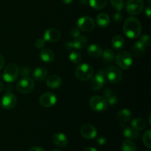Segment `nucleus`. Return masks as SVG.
Listing matches in <instances>:
<instances>
[{
    "instance_id": "obj_1",
    "label": "nucleus",
    "mask_w": 151,
    "mask_h": 151,
    "mask_svg": "<svg viewBox=\"0 0 151 151\" xmlns=\"http://www.w3.org/2000/svg\"><path fill=\"white\" fill-rule=\"evenodd\" d=\"M123 31L128 38H137L142 32L141 23L137 18H128L124 22Z\"/></svg>"
},
{
    "instance_id": "obj_2",
    "label": "nucleus",
    "mask_w": 151,
    "mask_h": 151,
    "mask_svg": "<svg viewBox=\"0 0 151 151\" xmlns=\"http://www.w3.org/2000/svg\"><path fill=\"white\" fill-rule=\"evenodd\" d=\"M94 74L93 67L88 63L79 65L75 69V76L80 81H87L91 78Z\"/></svg>"
},
{
    "instance_id": "obj_3",
    "label": "nucleus",
    "mask_w": 151,
    "mask_h": 151,
    "mask_svg": "<svg viewBox=\"0 0 151 151\" xmlns=\"http://www.w3.org/2000/svg\"><path fill=\"white\" fill-rule=\"evenodd\" d=\"M91 81L90 83V86L91 89L94 91H98L103 87L106 84V71L104 69H100L97 72L95 75L91 77Z\"/></svg>"
},
{
    "instance_id": "obj_4",
    "label": "nucleus",
    "mask_w": 151,
    "mask_h": 151,
    "mask_svg": "<svg viewBox=\"0 0 151 151\" xmlns=\"http://www.w3.org/2000/svg\"><path fill=\"white\" fill-rule=\"evenodd\" d=\"M89 106L93 111L97 112H103L107 109L109 103L105 97L95 95L90 98Z\"/></svg>"
},
{
    "instance_id": "obj_5",
    "label": "nucleus",
    "mask_w": 151,
    "mask_h": 151,
    "mask_svg": "<svg viewBox=\"0 0 151 151\" xmlns=\"http://www.w3.org/2000/svg\"><path fill=\"white\" fill-rule=\"evenodd\" d=\"M19 69L16 63H10L6 66L3 72L2 78L7 83H13L18 78Z\"/></svg>"
},
{
    "instance_id": "obj_6",
    "label": "nucleus",
    "mask_w": 151,
    "mask_h": 151,
    "mask_svg": "<svg viewBox=\"0 0 151 151\" xmlns=\"http://www.w3.org/2000/svg\"><path fill=\"white\" fill-rule=\"evenodd\" d=\"M34 87H35V83L33 80L27 76L24 77L18 82L16 85V89L19 93L28 94L34 89Z\"/></svg>"
},
{
    "instance_id": "obj_7",
    "label": "nucleus",
    "mask_w": 151,
    "mask_h": 151,
    "mask_svg": "<svg viewBox=\"0 0 151 151\" xmlns=\"http://www.w3.org/2000/svg\"><path fill=\"white\" fill-rule=\"evenodd\" d=\"M117 65L122 69H128L132 65L133 58L129 52L126 51L119 52L116 57Z\"/></svg>"
},
{
    "instance_id": "obj_8",
    "label": "nucleus",
    "mask_w": 151,
    "mask_h": 151,
    "mask_svg": "<svg viewBox=\"0 0 151 151\" xmlns=\"http://www.w3.org/2000/svg\"><path fill=\"white\" fill-rule=\"evenodd\" d=\"M144 8L143 0H128L126 2V10L129 14L136 16L141 13Z\"/></svg>"
},
{
    "instance_id": "obj_9",
    "label": "nucleus",
    "mask_w": 151,
    "mask_h": 151,
    "mask_svg": "<svg viewBox=\"0 0 151 151\" xmlns=\"http://www.w3.org/2000/svg\"><path fill=\"white\" fill-rule=\"evenodd\" d=\"M78 28L83 32H91L95 28V22L89 16H83L78 19Z\"/></svg>"
},
{
    "instance_id": "obj_10",
    "label": "nucleus",
    "mask_w": 151,
    "mask_h": 151,
    "mask_svg": "<svg viewBox=\"0 0 151 151\" xmlns=\"http://www.w3.org/2000/svg\"><path fill=\"white\" fill-rule=\"evenodd\" d=\"M17 99L12 92H7L4 94L1 100V107L6 110L13 109L16 106Z\"/></svg>"
},
{
    "instance_id": "obj_11",
    "label": "nucleus",
    "mask_w": 151,
    "mask_h": 151,
    "mask_svg": "<svg viewBox=\"0 0 151 151\" xmlns=\"http://www.w3.org/2000/svg\"><path fill=\"white\" fill-rule=\"evenodd\" d=\"M106 78L111 83H117L122 80V73L114 66H109L106 70Z\"/></svg>"
},
{
    "instance_id": "obj_12",
    "label": "nucleus",
    "mask_w": 151,
    "mask_h": 151,
    "mask_svg": "<svg viewBox=\"0 0 151 151\" xmlns=\"http://www.w3.org/2000/svg\"><path fill=\"white\" fill-rule=\"evenodd\" d=\"M56 102H57V97L51 92L44 93L39 98L40 104L46 108H50L55 106Z\"/></svg>"
},
{
    "instance_id": "obj_13",
    "label": "nucleus",
    "mask_w": 151,
    "mask_h": 151,
    "mask_svg": "<svg viewBox=\"0 0 151 151\" xmlns=\"http://www.w3.org/2000/svg\"><path fill=\"white\" fill-rule=\"evenodd\" d=\"M81 133L83 137L87 139H92L95 138L97 135V129L91 124H85L83 125Z\"/></svg>"
},
{
    "instance_id": "obj_14",
    "label": "nucleus",
    "mask_w": 151,
    "mask_h": 151,
    "mask_svg": "<svg viewBox=\"0 0 151 151\" xmlns=\"http://www.w3.org/2000/svg\"><path fill=\"white\" fill-rule=\"evenodd\" d=\"M87 43H88V41L85 36H78L75 38V39L72 42L66 43V47L67 49L82 50L86 47Z\"/></svg>"
},
{
    "instance_id": "obj_15",
    "label": "nucleus",
    "mask_w": 151,
    "mask_h": 151,
    "mask_svg": "<svg viewBox=\"0 0 151 151\" xmlns=\"http://www.w3.org/2000/svg\"><path fill=\"white\" fill-rule=\"evenodd\" d=\"M60 38V32L58 29L55 28H50L44 32V39L50 43H55L59 41Z\"/></svg>"
},
{
    "instance_id": "obj_16",
    "label": "nucleus",
    "mask_w": 151,
    "mask_h": 151,
    "mask_svg": "<svg viewBox=\"0 0 151 151\" xmlns=\"http://www.w3.org/2000/svg\"><path fill=\"white\" fill-rule=\"evenodd\" d=\"M52 142L58 147H63L67 145L69 140H68L67 137L64 134L58 133V134H55L53 135Z\"/></svg>"
},
{
    "instance_id": "obj_17",
    "label": "nucleus",
    "mask_w": 151,
    "mask_h": 151,
    "mask_svg": "<svg viewBox=\"0 0 151 151\" xmlns=\"http://www.w3.org/2000/svg\"><path fill=\"white\" fill-rule=\"evenodd\" d=\"M131 116H132V114L131 111L129 109H124L118 112L116 114V119L119 123L125 124L131 119Z\"/></svg>"
},
{
    "instance_id": "obj_18",
    "label": "nucleus",
    "mask_w": 151,
    "mask_h": 151,
    "mask_svg": "<svg viewBox=\"0 0 151 151\" xmlns=\"http://www.w3.org/2000/svg\"><path fill=\"white\" fill-rule=\"evenodd\" d=\"M61 79L59 76L56 75H52L49 77L47 80V86L52 89H56L59 88L61 85Z\"/></svg>"
},
{
    "instance_id": "obj_19",
    "label": "nucleus",
    "mask_w": 151,
    "mask_h": 151,
    "mask_svg": "<svg viewBox=\"0 0 151 151\" xmlns=\"http://www.w3.org/2000/svg\"><path fill=\"white\" fill-rule=\"evenodd\" d=\"M123 135L125 138L130 140H136L139 137V131L133 127H125L123 130Z\"/></svg>"
},
{
    "instance_id": "obj_20",
    "label": "nucleus",
    "mask_w": 151,
    "mask_h": 151,
    "mask_svg": "<svg viewBox=\"0 0 151 151\" xmlns=\"http://www.w3.org/2000/svg\"><path fill=\"white\" fill-rule=\"evenodd\" d=\"M103 95H104L105 99L107 100L108 103L111 105V106H114L118 102V97L115 95L114 91L110 88H106L103 91Z\"/></svg>"
},
{
    "instance_id": "obj_21",
    "label": "nucleus",
    "mask_w": 151,
    "mask_h": 151,
    "mask_svg": "<svg viewBox=\"0 0 151 151\" xmlns=\"http://www.w3.org/2000/svg\"><path fill=\"white\" fill-rule=\"evenodd\" d=\"M40 57H41V60L45 62V63H50L54 60L55 54L50 49H45V50H43L40 52Z\"/></svg>"
},
{
    "instance_id": "obj_22",
    "label": "nucleus",
    "mask_w": 151,
    "mask_h": 151,
    "mask_svg": "<svg viewBox=\"0 0 151 151\" xmlns=\"http://www.w3.org/2000/svg\"><path fill=\"white\" fill-rule=\"evenodd\" d=\"M87 52L91 57L99 58L101 56L103 50L101 47L97 44H91L87 48Z\"/></svg>"
},
{
    "instance_id": "obj_23",
    "label": "nucleus",
    "mask_w": 151,
    "mask_h": 151,
    "mask_svg": "<svg viewBox=\"0 0 151 151\" xmlns=\"http://www.w3.org/2000/svg\"><path fill=\"white\" fill-rule=\"evenodd\" d=\"M96 22H97V25L99 27H100L102 28H104L106 27H107L109 24V23H110V18H109V15L106 14V13H100L97 16Z\"/></svg>"
},
{
    "instance_id": "obj_24",
    "label": "nucleus",
    "mask_w": 151,
    "mask_h": 151,
    "mask_svg": "<svg viewBox=\"0 0 151 151\" xmlns=\"http://www.w3.org/2000/svg\"><path fill=\"white\" fill-rule=\"evenodd\" d=\"M48 75L47 69L44 67H37L33 71V77L37 81H42L47 78Z\"/></svg>"
},
{
    "instance_id": "obj_25",
    "label": "nucleus",
    "mask_w": 151,
    "mask_h": 151,
    "mask_svg": "<svg viewBox=\"0 0 151 151\" xmlns=\"http://www.w3.org/2000/svg\"><path fill=\"white\" fill-rule=\"evenodd\" d=\"M146 47L142 44L140 41H137L132 47V52L134 55L137 57H140L145 53Z\"/></svg>"
},
{
    "instance_id": "obj_26",
    "label": "nucleus",
    "mask_w": 151,
    "mask_h": 151,
    "mask_svg": "<svg viewBox=\"0 0 151 151\" xmlns=\"http://www.w3.org/2000/svg\"><path fill=\"white\" fill-rule=\"evenodd\" d=\"M125 39L122 36L119 35H114L111 40V45L116 50H120L124 47Z\"/></svg>"
},
{
    "instance_id": "obj_27",
    "label": "nucleus",
    "mask_w": 151,
    "mask_h": 151,
    "mask_svg": "<svg viewBox=\"0 0 151 151\" xmlns=\"http://www.w3.org/2000/svg\"><path fill=\"white\" fill-rule=\"evenodd\" d=\"M146 126H147V125H146L145 121L142 118H136L131 121V127L135 128L138 131L144 130L146 128Z\"/></svg>"
},
{
    "instance_id": "obj_28",
    "label": "nucleus",
    "mask_w": 151,
    "mask_h": 151,
    "mask_svg": "<svg viewBox=\"0 0 151 151\" xmlns=\"http://www.w3.org/2000/svg\"><path fill=\"white\" fill-rule=\"evenodd\" d=\"M101 56L103 58V60L106 63H111L114 59L115 54L113 50H111V49H107V50L103 51Z\"/></svg>"
},
{
    "instance_id": "obj_29",
    "label": "nucleus",
    "mask_w": 151,
    "mask_h": 151,
    "mask_svg": "<svg viewBox=\"0 0 151 151\" xmlns=\"http://www.w3.org/2000/svg\"><path fill=\"white\" fill-rule=\"evenodd\" d=\"M122 151H137V148L135 143L130 139L124 140L121 145Z\"/></svg>"
},
{
    "instance_id": "obj_30",
    "label": "nucleus",
    "mask_w": 151,
    "mask_h": 151,
    "mask_svg": "<svg viewBox=\"0 0 151 151\" xmlns=\"http://www.w3.org/2000/svg\"><path fill=\"white\" fill-rule=\"evenodd\" d=\"M90 6L95 10H101L107 4V0H88Z\"/></svg>"
},
{
    "instance_id": "obj_31",
    "label": "nucleus",
    "mask_w": 151,
    "mask_h": 151,
    "mask_svg": "<svg viewBox=\"0 0 151 151\" xmlns=\"http://www.w3.org/2000/svg\"><path fill=\"white\" fill-rule=\"evenodd\" d=\"M142 141L147 148L151 147V131L150 129L145 131L142 137Z\"/></svg>"
},
{
    "instance_id": "obj_32",
    "label": "nucleus",
    "mask_w": 151,
    "mask_h": 151,
    "mask_svg": "<svg viewBox=\"0 0 151 151\" xmlns=\"http://www.w3.org/2000/svg\"><path fill=\"white\" fill-rule=\"evenodd\" d=\"M69 59L73 63L76 64L81 60V55L78 51H72L69 54Z\"/></svg>"
},
{
    "instance_id": "obj_33",
    "label": "nucleus",
    "mask_w": 151,
    "mask_h": 151,
    "mask_svg": "<svg viewBox=\"0 0 151 151\" xmlns=\"http://www.w3.org/2000/svg\"><path fill=\"white\" fill-rule=\"evenodd\" d=\"M111 4L112 7L117 11H120L123 9L124 1L123 0H111Z\"/></svg>"
},
{
    "instance_id": "obj_34",
    "label": "nucleus",
    "mask_w": 151,
    "mask_h": 151,
    "mask_svg": "<svg viewBox=\"0 0 151 151\" xmlns=\"http://www.w3.org/2000/svg\"><path fill=\"white\" fill-rule=\"evenodd\" d=\"M140 41L142 43V44L145 47H150V43H151L150 36V35L145 34V35H143L141 37V38H140Z\"/></svg>"
},
{
    "instance_id": "obj_35",
    "label": "nucleus",
    "mask_w": 151,
    "mask_h": 151,
    "mask_svg": "<svg viewBox=\"0 0 151 151\" xmlns=\"http://www.w3.org/2000/svg\"><path fill=\"white\" fill-rule=\"evenodd\" d=\"M46 41L44 39V38H38L36 39L35 42V46L36 48L38 49H41L45 46Z\"/></svg>"
},
{
    "instance_id": "obj_36",
    "label": "nucleus",
    "mask_w": 151,
    "mask_h": 151,
    "mask_svg": "<svg viewBox=\"0 0 151 151\" xmlns=\"http://www.w3.org/2000/svg\"><path fill=\"white\" fill-rule=\"evenodd\" d=\"M20 73L22 76L24 77H27L30 74V70L27 66H23L22 69H20Z\"/></svg>"
},
{
    "instance_id": "obj_37",
    "label": "nucleus",
    "mask_w": 151,
    "mask_h": 151,
    "mask_svg": "<svg viewBox=\"0 0 151 151\" xmlns=\"http://www.w3.org/2000/svg\"><path fill=\"white\" fill-rule=\"evenodd\" d=\"M69 34L73 38H77V37L80 36V29L78 27L72 28L70 30V32H69Z\"/></svg>"
},
{
    "instance_id": "obj_38",
    "label": "nucleus",
    "mask_w": 151,
    "mask_h": 151,
    "mask_svg": "<svg viewBox=\"0 0 151 151\" xmlns=\"http://www.w3.org/2000/svg\"><path fill=\"white\" fill-rule=\"evenodd\" d=\"M114 20L116 23H119L122 20V15H121L119 13H116L114 15Z\"/></svg>"
},
{
    "instance_id": "obj_39",
    "label": "nucleus",
    "mask_w": 151,
    "mask_h": 151,
    "mask_svg": "<svg viewBox=\"0 0 151 151\" xmlns=\"http://www.w3.org/2000/svg\"><path fill=\"white\" fill-rule=\"evenodd\" d=\"M106 143V139L103 137H100V138H98L97 139V144L100 145H104Z\"/></svg>"
},
{
    "instance_id": "obj_40",
    "label": "nucleus",
    "mask_w": 151,
    "mask_h": 151,
    "mask_svg": "<svg viewBox=\"0 0 151 151\" xmlns=\"http://www.w3.org/2000/svg\"><path fill=\"white\" fill-rule=\"evenodd\" d=\"M29 151H45L44 149L41 147H38V146H35V147H32L29 149Z\"/></svg>"
},
{
    "instance_id": "obj_41",
    "label": "nucleus",
    "mask_w": 151,
    "mask_h": 151,
    "mask_svg": "<svg viewBox=\"0 0 151 151\" xmlns=\"http://www.w3.org/2000/svg\"><path fill=\"white\" fill-rule=\"evenodd\" d=\"M145 14L146 15L147 18H150L151 15V8L150 7H147L145 8Z\"/></svg>"
},
{
    "instance_id": "obj_42",
    "label": "nucleus",
    "mask_w": 151,
    "mask_h": 151,
    "mask_svg": "<svg viewBox=\"0 0 151 151\" xmlns=\"http://www.w3.org/2000/svg\"><path fill=\"white\" fill-rule=\"evenodd\" d=\"M4 58L1 54H0V70L4 67Z\"/></svg>"
},
{
    "instance_id": "obj_43",
    "label": "nucleus",
    "mask_w": 151,
    "mask_h": 151,
    "mask_svg": "<svg viewBox=\"0 0 151 151\" xmlns=\"http://www.w3.org/2000/svg\"><path fill=\"white\" fill-rule=\"evenodd\" d=\"M81 151H97L95 148L94 147H85V148L83 149Z\"/></svg>"
},
{
    "instance_id": "obj_44",
    "label": "nucleus",
    "mask_w": 151,
    "mask_h": 151,
    "mask_svg": "<svg viewBox=\"0 0 151 151\" xmlns=\"http://www.w3.org/2000/svg\"><path fill=\"white\" fill-rule=\"evenodd\" d=\"M61 1H62V2L64 3L65 4H70V3H72L73 0H61Z\"/></svg>"
},
{
    "instance_id": "obj_45",
    "label": "nucleus",
    "mask_w": 151,
    "mask_h": 151,
    "mask_svg": "<svg viewBox=\"0 0 151 151\" xmlns=\"http://www.w3.org/2000/svg\"><path fill=\"white\" fill-rule=\"evenodd\" d=\"M88 2V0H80V3L83 5H85Z\"/></svg>"
},
{
    "instance_id": "obj_46",
    "label": "nucleus",
    "mask_w": 151,
    "mask_h": 151,
    "mask_svg": "<svg viewBox=\"0 0 151 151\" xmlns=\"http://www.w3.org/2000/svg\"><path fill=\"white\" fill-rule=\"evenodd\" d=\"M3 88H4V84H3L2 82L0 81V92L3 90Z\"/></svg>"
},
{
    "instance_id": "obj_47",
    "label": "nucleus",
    "mask_w": 151,
    "mask_h": 151,
    "mask_svg": "<svg viewBox=\"0 0 151 151\" xmlns=\"http://www.w3.org/2000/svg\"><path fill=\"white\" fill-rule=\"evenodd\" d=\"M51 151H60V150H57V149H54V150H51Z\"/></svg>"
},
{
    "instance_id": "obj_48",
    "label": "nucleus",
    "mask_w": 151,
    "mask_h": 151,
    "mask_svg": "<svg viewBox=\"0 0 151 151\" xmlns=\"http://www.w3.org/2000/svg\"><path fill=\"white\" fill-rule=\"evenodd\" d=\"M147 1H148L149 3H151V0H147Z\"/></svg>"
},
{
    "instance_id": "obj_49",
    "label": "nucleus",
    "mask_w": 151,
    "mask_h": 151,
    "mask_svg": "<svg viewBox=\"0 0 151 151\" xmlns=\"http://www.w3.org/2000/svg\"><path fill=\"white\" fill-rule=\"evenodd\" d=\"M145 151H150V150H145Z\"/></svg>"
}]
</instances>
